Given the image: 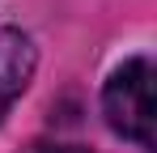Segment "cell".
Segmentation results:
<instances>
[{
    "instance_id": "cell-1",
    "label": "cell",
    "mask_w": 157,
    "mask_h": 153,
    "mask_svg": "<svg viewBox=\"0 0 157 153\" xmlns=\"http://www.w3.org/2000/svg\"><path fill=\"white\" fill-rule=\"evenodd\" d=\"M102 115L115 136L153 149V60L128 55L102 85Z\"/></svg>"
},
{
    "instance_id": "cell-3",
    "label": "cell",
    "mask_w": 157,
    "mask_h": 153,
    "mask_svg": "<svg viewBox=\"0 0 157 153\" xmlns=\"http://www.w3.org/2000/svg\"><path fill=\"white\" fill-rule=\"evenodd\" d=\"M30 153H85V149H72V145H34Z\"/></svg>"
},
{
    "instance_id": "cell-2",
    "label": "cell",
    "mask_w": 157,
    "mask_h": 153,
    "mask_svg": "<svg viewBox=\"0 0 157 153\" xmlns=\"http://www.w3.org/2000/svg\"><path fill=\"white\" fill-rule=\"evenodd\" d=\"M34 68H38L34 38H30L26 30H17V26H4L0 30V124H4L9 106L30 89Z\"/></svg>"
}]
</instances>
